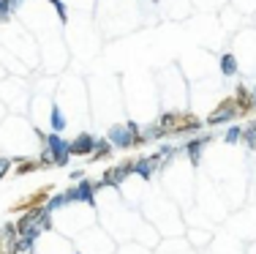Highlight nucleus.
I'll return each mask as SVG.
<instances>
[{
    "mask_svg": "<svg viewBox=\"0 0 256 254\" xmlns=\"http://www.w3.org/2000/svg\"><path fill=\"white\" fill-rule=\"evenodd\" d=\"M221 66H224V74H234L237 71V55H226L221 60Z\"/></svg>",
    "mask_w": 256,
    "mask_h": 254,
    "instance_id": "nucleus-6",
    "label": "nucleus"
},
{
    "mask_svg": "<svg viewBox=\"0 0 256 254\" xmlns=\"http://www.w3.org/2000/svg\"><path fill=\"white\" fill-rule=\"evenodd\" d=\"M8 167H11V161L6 159V156H0V178H3L6 172H8Z\"/></svg>",
    "mask_w": 256,
    "mask_h": 254,
    "instance_id": "nucleus-7",
    "label": "nucleus"
},
{
    "mask_svg": "<svg viewBox=\"0 0 256 254\" xmlns=\"http://www.w3.org/2000/svg\"><path fill=\"white\" fill-rule=\"evenodd\" d=\"M229 118H237V99L234 96H226V99L218 101L216 110L207 118V123H224V120H229Z\"/></svg>",
    "mask_w": 256,
    "mask_h": 254,
    "instance_id": "nucleus-3",
    "label": "nucleus"
},
{
    "mask_svg": "<svg viewBox=\"0 0 256 254\" xmlns=\"http://www.w3.org/2000/svg\"><path fill=\"white\" fill-rule=\"evenodd\" d=\"M96 148V140L90 134H79L74 142L68 145V156H90Z\"/></svg>",
    "mask_w": 256,
    "mask_h": 254,
    "instance_id": "nucleus-4",
    "label": "nucleus"
},
{
    "mask_svg": "<svg viewBox=\"0 0 256 254\" xmlns=\"http://www.w3.org/2000/svg\"><path fill=\"white\" fill-rule=\"evenodd\" d=\"M50 194H52V189L46 186V189H41V191H33L30 197H25V199H20V202H14L11 205V213H28V210H36V208H44V202L50 199Z\"/></svg>",
    "mask_w": 256,
    "mask_h": 254,
    "instance_id": "nucleus-2",
    "label": "nucleus"
},
{
    "mask_svg": "<svg viewBox=\"0 0 256 254\" xmlns=\"http://www.w3.org/2000/svg\"><path fill=\"white\" fill-rule=\"evenodd\" d=\"M202 126L196 112H164L158 118V126H156V134L153 137H178V134H191Z\"/></svg>",
    "mask_w": 256,
    "mask_h": 254,
    "instance_id": "nucleus-1",
    "label": "nucleus"
},
{
    "mask_svg": "<svg viewBox=\"0 0 256 254\" xmlns=\"http://www.w3.org/2000/svg\"><path fill=\"white\" fill-rule=\"evenodd\" d=\"M112 156V145L109 142H101L98 148H93V153H90V161H104Z\"/></svg>",
    "mask_w": 256,
    "mask_h": 254,
    "instance_id": "nucleus-5",
    "label": "nucleus"
}]
</instances>
